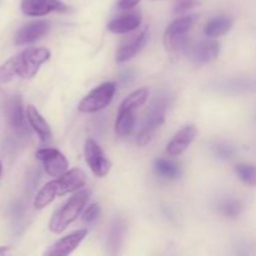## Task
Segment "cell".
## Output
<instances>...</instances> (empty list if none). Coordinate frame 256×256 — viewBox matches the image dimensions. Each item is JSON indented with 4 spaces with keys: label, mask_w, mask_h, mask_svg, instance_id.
Wrapping results in <instances>:
<instances>
[{
    "label": "cell",
    "mask_w": 256,
    "mask_h": 256,
    "mask_svg": "<svg viewBox=\"0 0 256 256\" xmlns=\"http://www.w3.org/2000/svg\"><path fill=\"white\" fill-rule=\"evenodd\" d=\"M85 182H86V175L82 169L75 168V169L69 170L52 182L45 184L40 189V192L35 196L34 206L36 209H44L50 202H54L56 196L76 192L84 186Z\"/></svg>",
    "instance_id": "cell-1"
},
{
    "label": "cell",
    "mask_w": 256,
    "mask_h": 256,
    "mask_svg": "<svg viewBox=\"0 0 256 256\" xmlns=\"http://www.w3.org/2000/svg\"><path fill=\"white\" fill-rule=\"evenodd\" d=\"M90 198V190L84 189L72 195L69 200L64 202L59 209L55 210L49 222L50 232L60 234L64 232L70 224L75 222L86 206Z\"/></svg>",
    "instance_id": "cell-2"
},
{
    "label": "cell",
    "mask_w": 256,
    "mask_h": 256,
    "mask_svg": "<svg viewBox=\"0 0 256 256\" xmlns=\"http://www.w3.org/2000/svg\"><path fill=\"white\" fill-rule=\"evenodd\" d=\"M50 59V52L46 48H28L10 60L16 76L32 79L39 72L40 66Z\"/></svg>",
    "instance_id": "cell-3"
},
{
    "label": "cell",
    "mask_w": 256,
    "mask_h": 256,
    "mask_svg": "<svg viewBox=\"0 0 256 256\" xmlns=\"http://www.w3.org/2000/svg\"><path fill=\"white\" fill-rule=\"evenodd\" d=\"M195 22H196V15H186L175 19L165 30V46L172 52L184 49L188 44V32L192 29Z\"/></svg>",
    "instance_id": "cell-4"
},
{
    "label": "cell",
    "mask_w": 256,
    "mask_h": 256,
    "mask_svg": "<svg viewBox=\"0 0 256 256\" xmlns=\"http://www.w3.org/2000/svg\"><path fill=\"white\" fill-rule=\"evenodd\" d=\"M168 109V100L166 98H159L155 100L149 108L145 119V124L142 126V132L138 135L136 142L139 146H145L148 142L152 140L155 130L162 126L165 122V114Z\"/></svg>",
    "instance_id": "cell-5"
},
{
    "label": "cell",
    "mask_w": 256,
    "mask_h": 256,
    "mask_svg": "<svg viewBox=\"0 0 256 256\" xmlns=\"http://www.w3.org/2000/svg\"><path fill=\"white\" fill-rule=\"evenodd\" d=\"M116 90L114 82H108L92 89L78 105L80 112H96L105 109L112 102Z\"/></svg>",
    "instance_id": "cell-6"
},
{
    "label": "cell",
    "mask_w": 256,
    "mask_h": 256,
    "mask_svg": "<svg viewBox=\"0 0 256 256\" xmlns=\"http://www.w3.org/2000/svg\"><path fill=\"white\" fill-rule=\"evenodd\" d=\"M84 154L86 164L92 169V174L98 178H104L112 169V162L108 159L105 152L95 140L88 139L85 142Z\"/></svg>",
    "instance_id": "cell-7"
},
{
    "label": "cell",
    "mask_w": 256,
    "mask_h": 256,
    "mask_svg": "<svg viewBox=\"0 0 256 256\" xmlns=\"http://www.w3.org/2000/svg\"><path fill=\"white\" fill-rule=\"evenodd\" d=\"M36 159L42 162L45 172L50 176L58 178L68 172L69 162L62 152L54 148H44L36 152Z\"/></svg>",
    "instance_id": "cell-8"
},
{
    "label": "cell",
    "mask_w": 256,
    "mask_h": 256,
    "mask_svg": "<svg viewBox=\"0 0 256 256\" xmlns=\"http://www.w3.org/2000/svg\"><path fill=\"white\" fill-rule=\"evenodd\" d=\"M20 9L28 16H44L52 12H65L68 5L62 0H22Z\"/></svg>",
    "instance_id": "cell-9"
},
{
    "label": "cell",
    "mask_w": 256,
    "mask_h": 256,
    "mask_svg": "<svg viewBox=\"0 0 256 256\" xmlns=\"http://www.w3.org/2000/svg\"><path fill=\"white\" fill-rule=\"evenodd\" d=\"M49 22L45 20H36L20 28L15 34V45H28L42 39L49 32Z\"/></svg>",
    "instance_id": "cell-10"
},
{
    "label": "cell",
    "mask_w": 256,
    "mask_h": 256,
    "mask_svg": "<svg viewBox=\"0 0 256 256\" xmlns=\"http://www.w3.org/2000/svg\"><path fill=\"white\" fill-rule=\"evenodd\" d=\"M88 234L86 229H79L76 232H70L66 236L62 238L60 240H58L56 242L52 245L50 249H48V252H45V255L49 256H66L72 254L80 244H82V240L85 239Z\"/></svg>",
    "instance_id": "cell-11"
},
{
    "label": "cell",
    "mask_w": 256,
    "mask_h": 256,
    "mask_svg": "<svg viewBox=\"0 0 256 256\" xmlns=\"http://www.w3.org/2000/svg\"><path fill=\"white\" fill-rule=\"evenodd\" d=\"M198 130L194 125H186L182 129H180L176 134L172 136V139L168 142L166 152L170 156H178L182 155L188 148L190 146L194 139L196 138Z\"/></svg>",
    "instance_id": "cell-12"
},
{
    "label": "cell",
    "mask_w": 256,
    "mask_h": 256,
    "mask_svg": "<svg viewBox=\"0 0 256 256\" xmlns=\"http://www.w3.org/2000/svg\"><path fill=\"white\" fill-rule=\"evenodd\" d=\"M26 118L30 126L32 128V130H34L35 132H36L38 136L40 138V140H42V142H52V129H50L46 120L42 116V114L38 112L36 108H35L34 105H29V106H28Z\"/></svg>",
    "instance_id": "cell-13"
},
{
    "label": "cell",
    "mask_w": 256,
    "mask_h": 256,
    "mask_svg": "<svg viewBox=\"0 0 256 256\" xmlns=\"http://www.w3.org/2000/svg\"><path fill=\"white\" fill-rule=\"evenodd\" d=\"M148 38H149V35H148L146 30L135 35L129 42H126V44H124L120 48L119 52H118L116 54V62H128V60L132 59L138 52H140L144 49V46L148 42Z\"/></svg>",
    "instance_id": "cell-14"
},
{
    "label": "cell",
    "mask_w": 256,
    "mask_h": 256,
    "mask_svg": "<svg viewBox=\"0 0 256 256\" xmlns=\"http://www.w3.org/2000/svg\"><path fill=\"white\" fill-rule=\"evenodd\" d=\"M220 52V45L214 40H205L199 42L192 49V58L196 64H206L218 58Z\"/></svg>",
    "instance_id": "cell-15"
},
{
    "label": "cell",
    "mask_w": 256,
    "mask_h": 256,
    "mask_svg": "<svg viewBox=\"0 0 256 256\" xmlns=\"http://www.w3.org/2000/svg\"><path fill=\"white\" fill-rule=\"evenodd\" d=\"M140 24H142V15L139 12H132L112 20L108 24V30L114 34H125L139 28Z\"/></svg>",
    "instance_id": "cell-16"
},
{
    "label": "cell",
    "mask_w": 256,
    "mask_h": 256,
    "mask_svg": "<svg viewBox=\"0 0 256 256\" xmlns=\"http://www.w3.org/2000/svg\"><path fill=\"white\" fill-rule=\"evenodd\" d=\"M135 126L134 110H118L116 122H115V132L118 136H128L132 134Z\"/></svg>",
    "instance_id": "cell-17"
},
{
    "label": "cell",
    "mask_w": 256,
    "mask_h": 256,
    "mask_svg": "<svg viewBox=\"0 0 256 256\" xmlns=\"http://www.w3.org/2000/svg\"><path fill=\"white\" fill-rule=\"evenodd\" d=\"M6 114L9 122L12 128L20 129L24 125V110H22V102L19 95H15L9 100L6 106Z\"/></svg>",
    "instance_id": "cell-18"
},
{
    "label": "cell",
    "mask_w": 256,
    "mask_h": 256,
    "mask_svg": "<svg viewBox=\"0 0 256 256\" xmlns=\"http://www.w3.org/2000/svg\"><path fill=\"white\" fill-rule=\"evenodd\" d=\"M232 19L229 16H216L210 20L205 26V35L209 38H218L226 34L232 28Z\"/></svg>",
    "instance_id": "cell-19"
},
{
    "label": "cell",
    "mask_w": 256,
    "mask_h": 256,
    "mask_svg": "<svg viewBox=\"0 0 256 256\" xmlns=\"http://www.w3.org/2000/svg\"><path fill=\"white\" fill-rule=\"evenodd\" d=\"M148 96H149V90L146 88H140L122 100L119 110H134V112H136L140 106H142L146 102Z\"/></svg>",
    "instance_id": "cell-20"
},
{
    "label": "cell",
    "mask_w": 256,
    "mask_h": 256,
    "mask_svg": "<svg viewBox=\"0 0 256 256\" xmlns=\"http://www.w3.org/2000/svg\"><path fill=\"white\" fill-rule=\"evenodd\" d=\"M154 169L159 176L165 178V179H176L180 175V168L175 162L162 159V158L155 160Z\"/></svg>",
    "instance_id": "cell-21"
},
{
    "label": "cell",
    "mask_w": 256,
    "mask_h": 256,
    "mask_svg": "<svg viewBox=\"0 0 256 256\" xmlns=\"http://www.w3.org/2000/svg\"><path fill=\"white\" fill-rule=\"evenodd\" d=\"M220 212L226 218H238L242 212V202L236 198H225L219 204Z\"/></svg>",
    "instance_id": "cell-22"
},
{
    "label": "cell",
    "mask_w": 256,
    "mask_h": 256,
    "mask_svg": "<svg viewBox=\"0 0 256 256\" xmlns=\"http://www.w3.org/2000/svg\"><path fill=\"white\" fill-rule=\"evenodd\" d=\"M238 176L244 184L249 186H256V165L252 164H238L235 166Z\"/></svg>",
    "instance_id": "cell-23"
},
{
    "label": "cell",
    "mask_w": 256,
    "mask_h": 256,
    "mask_svg": "<svg viewBox=\"0 0 256 256\" xmlns=\"http://www.w3.org/2000/svg\"><path fill=\"white\" fill-rule=\"evenodd\" d=\"M124 232L125 224L122 220H116V222L112 225L109 236H108V248L116 250L119 249L120 245H122V236H124Z\"/></svg>",
    "instance_id": "cell-24"
},
{
    "label": "cell",
    "mask_w": 256,
    "mask_h": 256,
    "mask_svg": "<svg viewBox=\"0 0 256 256\" xmlns=\"http://www.w3.org/2000/svg\"><path fill=\"white\" fill-rule=\"evenodd\" d=\"M198 4H199L198 0H178V2H175L174 14L176 15L185 14L186 12L192 10V8L196 6Z\"/></svg>",
    "instance_id": "cell-25"
},
{
    "label": "cell",
    "mask_w": 256,
    "mask_h": 256,
    "mask_svg": "<svg viewBox=\"0 0 256 256\" xmlns=\"http://www.w3.org/2000/svg\"><path fill=\"white\" fill-rule=\"evenodd\" d=\"M214 152L216 156L224 160L232 159L235 154V149L229 144H216L214 146Z\"/></svg>",
    "instance_id": "cell-26"
},
{
    "label": "cell",
    "mask_w": 256,
    "mask_h": 256,
    "mask_svg": "<svg viewBox=\"0 0 256 256\" xmlns=\"http://www.w3.org/2000/svg\"><path fill=\"white\" fill-rule=\"evenodd\" d=\"M100 215V206L98 204H92L86 208L82 214V220L85 222H94Z\"/></svg>",
    "instance_id": "cell-27"
},
{
    "label": "cell",
    "mask_w": 256,
    "mask_h": 256,
    "mask_svg": "<svg viewBox=\"0 0 256 256\" xmlns=\"http://www.w3.org/2000/svg\"><path fill=\"white\" fill-rule=\"evenodd\" d=\"M142 0H119V8L122 10L132 9V8L136 6Z\"/></svg>",
    "instance_id": "cell-28"
},
{
    "label": "cell",
    "mask_w": 256,
    "mask_h": 256,
    "mask_svg": "<svg viewBox=\"0 0 256 256\" xmlns=\"http://www.w3.org/2000/svg\"><path fill=\"white\" fill-rule=\"evenodd\" d=\"M10 250L9 246H2L0 248V254H5V252H8Z\"/></svg>",
    "instance_id": "cell-29"
},
{
    "label": "cell",
    "mask_w": 256,
    "mask_h": 256,
    "mask_svg": "<svg viewBox=\"0 0 256 256\" xmlns=\"http://www.w3.org/2000/svg\"><path fill=\"white\" fill-rule=\"evenodd\" d=\"M2 162H0V176H2Z\"/></svg>",
    "instance_id": "cell-30"
}]
</instances>
